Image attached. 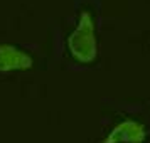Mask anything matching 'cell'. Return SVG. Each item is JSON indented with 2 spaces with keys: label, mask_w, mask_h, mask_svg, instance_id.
Returning <instances> with one entry per match:
<instances>
[{
  "label": "cell",
  "mask_w": 150,
  "mask_h": 143,
  "mask_svg": "<svg viewBox=\"0 0 150 143\" xmlns=\"http://www.w3.org/2000/svg\"><path fill=\"white\" fill-rule=\"evenodd\" d=\"M147 138L145 125L137 120H123L118 123L101 143H143Z\"/></svg>",
  "instance_id": "3957f363"
},
{
  "label": "cell",
  "mask_w": 150,
  "mask_h": 143,
  "mask_svg": "<svg viewBox=\"0 0 150 143\" xmlns=\"http://www.w3.org/2000/svg\"><path fill=\"white\" fill-rule=\"evenodd\" d=\"M34 66V57L25 49L14 44H0V73L29 71Z\"/></svg>",
  "instance_id": "7a4b0ae2"
},
{
  "label": "cell",
  "mask_w": 150,
  "mask_h": 143,
  "mask_svg": "<svg viewBox=\"0 0 150 143\" xmlns=\"http://www.w3.org/2000/svg\"><path fill=\"white\" fill-rule=\"evenodd\" d=\"M66 49L76 62L91 64L98 57V37L93 14L89 10H81L78 22L66 39Z\"/></svg>",
  "instance_id": "6da1fadb"
}]
</instances>
